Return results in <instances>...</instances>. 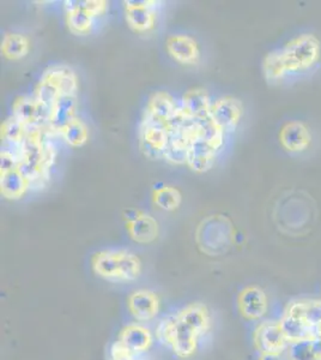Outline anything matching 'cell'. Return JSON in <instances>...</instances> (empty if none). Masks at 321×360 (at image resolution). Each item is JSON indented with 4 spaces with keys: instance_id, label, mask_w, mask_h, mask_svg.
Masks as SVG:
<instances>
[{
    "instance_id": "obj_2",
    "label": "cell",
    "mask_w": 321,
    "mask_h": 360,
    "mask_svg": "<svg viewBox=\"0 0 321 360\" xmlns=\"http://www.w3.org/2000/svg\"><path fill=\"white\" fill-rule=\"evenodd\" d=\"M54 136L47 127L29 130L20 146L18 167L28 180L32 191H40L49 181L58 154L52 141Z\"/></svg>"
},
{
    "instance_id": "obj_24",
    "label": "cell",
    "mask_w": 321,
    "mask_h": 360,
    "mask_svg": "<svg viewBox=\"0 0 321 360\" xmlns=\"http://www.w3.org/2000/svg\"><path fill=\"white\" fill-rule=\"evenodd\" d=\"M1 54L5 59L17 62L27 57L30 51L28 37L22 33H6L1 41Z\"/></svg>"
},
{
    "instance_id": "obj_30",
    "label": "cell",
    "mask_w": 321,
    "mask_h": 360,
    "mask_svg": "<svg viewBox=\"0 0 321 360\" xmlns=\"http://www.w3.org/2000/svg\"><path fill=\"white\" fill-rule=\"evenodd\" d=\"M110 360H151L147 354L137 356L129 351L118 340L110 348Z\"/></svg>"
},
{
    "instance_id": "obj_7",
    "label": "cell",
    "mask_w": 321,
    "mask_h": 360,
    "mask_svg": "<svg viewBox=\"0 0 321 360\" xmlns=\"http://www.w3.org/2000/svg\"><path fill=\"white\" fill-rule=\"evenodd\" d=\"M64 4L66 27L77 37L89 35L98 17L106 15L110 3L106 0H66Z\"/></svg>"
},
{
    "instance_id": "obj_18",
    "label": "cell",
    "mask_w": 321,
    "mask_h": 360,
    "mask_svg": "<svg viewBox=\"0 0 321 360\" xmlns=\"http://www.w3.org/2000/svg\"><path fill=\"white\" fill-rule=\"evenodd\" d=\"M155 334L142 323L127 324L119 333L118 341L131 352L143 356L147 354L155 342Z\"/></svg>"
},
{
    "instance_id": "obj_25",
    "label": "cell",
    "mask_w": 321,
    "mask_h": 360,
    "mask_svg": "<svg viewBox=\"0 0 321 360\" xmlns=\"http://www.w3.org/2000/svg\"><path fill=\"white\" fill-rule=\"evenodd\" d=\"M59 137L70 147H83L89 139V127L83 119L76 117L59 132Z\"/></svg>"
},
{
    "instance_id": "obj_15",
    "label": "cell",
    "mask_w": 321,
    "mask_h": 360,
    "mask_svg": "<svg viewBox=\"0 0 321 360\" xmlns=\"http://www.w3.org/2000/svg\"><path fill=\"white\" fill-rule=\"evenodd\" d=\"M127 309L137 323H148L159 316L161 300L151 290H136L127 298Z\"/></svg>"
},
{
    "instance_id": "obj_6",
    "label": "cell",
    "mask_w": 321,
    "mask_h": 360,
    "mask_svg": "<svg viewBox=\"0 0 321 360\" xmlns=\"http://www.w3.org/2000/svg\"><path fill=\"white\" fill-rule=\"evenodd\" d=\"M78 78L74 70L65 64L48 66L41 76L34 96L51 107L63 95H77Z\"/></svg>"
},
{
    "instance_id": "obj_12",
    "label": "cell",
    "mask_w": 321,
    "mask_h": 360,
    "mask_svg": "<svg viewBox=\"0 0 321 360\" xmlns=\"http://www.w3.org/2000/svg\"><path fill=\"white\" fill-rule=\"evenodd\" d=\"M49 111V107L41 103L34 95H23L13 101L11 115L29 130H34L47 127Z\"/></svg>"
},
{
    "instance_id": "obj_1",
    "label": "cell",
    "mask_w": 321,
    "mask_h": 360,
    "mask_svg": "<svg viewBox=\"0 0 321 360\" xmlns=\"http://www.w3.org/2000/svg\"><path fill=\"white\" fill-rule=\"evenodd\" d=\"M321 66V41L313 33L299 34L270 51L261 63L265 81L273 86H293L313 76Z\"/></svg>"
},
{
    "instance_id": "obj_16",
    "label": "cell",
    "mask_w": 321,
    "mask_h": 360,
    "mask_svg": "<svg viewBox=\"0 0 321 360\" xmlns=\"http://www.w3.org/2000/svg\"><path fill=\"white\" fill-rule=\"evenodd\" d=\"M237 309L246 321L261 322L270 309L268 295L261 287H244L237 295Z\"/></svg>"
},
{
    "instance_id": "obj_19",
    "label": "cell",
    "mask_w": 321,
    "mask_h": 360,
    "mask_svg": "<svg viewBox=\"0 0 321 360\" xmlns=\"http://www.w3.org/2000/svg\"><path fill=\"white\" fill-rule=\"evenodd\" d=\"M77 95H63L51 107L47 129L53 135L59 132L77 115Z\"/></svg>"
},
{
    "instance_id": "obj_5",
    "label": "cell",
    "mask_w": 321,
    "mask_h": 360,
    "mask_svg": "<svg viewBox=\"0 0 321 360\" xmlns=\"http://www.w3.org/2000/svg\"><path fill=\"white\" fill-rule=\"evenodd\" d=\"M154 334L159 344L169 348L180 359H190L195 356L203 338L176 312L163 317L156 326Z\"/></svg>"
},
{
    "instance_id": "obj_31",
    "label": "cell",
    "mask_w": 321,
    "mask_h": 360,
    "mask_svg": "<svg viewBox=\"0 0 321 360\" xmlns=\"http://www.w3.org/2000/svg\"><path fill=\"white\" fill-rule=\"evenodd\" d=\"M281 356H259V360H280Z\"/></svg>"
},
{
    "instance_id": "obj_10",
    "label": "cell",
    "mask_w": 321,
    "mask_h": 360,
    "mask_svg": "<svg viewBox=\"0 0 321 360\" xmlns=\"http://www.w3.org/2000/svg\"><path fill=\"white\" fill-rule=\"evenodd\" d=\"M124 221L131 239L140 245L154 243L159 236V224L150 214L138 208L124 210Z\"/></svg>"
},
{
    "instance_id": "obj_9",
    "label": "cell",
    "mask_w": 321,
    "mask_h": 360,
    "mask_svg": "<svg viewBox=\"0 0 321 360\" xmlns=\"http://www.w3.org/2000/svg\"><path fill=\"white\" fill-rule=\"evenodd\" d=\"M167 143V127L143 113L138 127V146L143 155L149 160L163 159Z\"/></svg>"
},
{
    "instance_id": "obj_17",
    "label": "cell",
    "mask_w": 321,
    "mask_h": 360,
    "mask_svg": "<svg viewBox=\"0 0 321 360\" xmlns=\"http://www.w3.org/2000/svg\"><path fill=\"white\" fill-rule=\"evenodd\" d=\"M171 59L180 65L195 66L200 62V49L195 37L188 34H175L166 42Z\"/></svg>"
},
{
    "instance_id": "obj_26",
    "label": "cell",
    "mask_w": 321,
    "mask_h": 360,
    "mask_svg": "<svg viewBox=\"0 0 321 360\" xmlns=\"http://www.w3.org/2000/svg\"><path fill=\"white\" fill-rule=\"evenodd\" d=\"M29 129L17 120L13 115H10L4 123L1 124V146L20 148L23 143Z\"/></svg>"
},
{
    "instance_id": "obj_14",
    "label": "cell",
    "mask_w": 321,
    "mask_h": 360,
    "mask_svg": "<svg viewBox=\"0 0 321 360\" xmlns=\"http://www.w3.org/2000/svg\"><path fill=\"white\" fill-rule=\"evenodd\" d=\"M244 115V105L234 96H223L217 98L211 106L212 123L221 129L225 135L236 131Z\"/></svg>"
},
{
    "instance_id": "obj_20",
    "label": "cell",
    "mask_w": 321,
    "mask_h": 360,
    "mask_svg": "<svg viewBox=\"0 0 321 360\" xmlns=\"http://www.w3.org/2000/svg\"><path fill=\"white\" fill-rule=\"evenodd\" d=\"M181 108L188 118L195 122L208 120L211 115L212 101L203 88H193L183 94Z\"/></svg>"
},
{
    "instance_id": "obj_23",
    "label": "cell",
    "mask_w": 321,
    "mask_h": 360,
    "mask_svg": "<svg viewBox=\"0 0 321 360\" xmlns=\"http://www.w3.org/2000/svg\"><path fill=\"white\" fill-rule=\"evenodd\" d=\"M29 191L27 178L20 172V167L0 172V193L10 201H18Z\"/></svg>"
},
{
    "instance_id": "obj_22",
    "label": "cell",
    "mask_w": 321,
    "mask_h": 360,
    "mask_svg": "<svg viewBox=\"0 0 321 360\" xmlns=\"http://www.w3.org/2000/svg\"><path fill=\"white\" fill-rule=\"evenodd\" d=\"M179 106L176 100L167 91H156L149 98L144 113L167 127L168 122L178 111Z\"/></svg>"
},
{
    "instance_id": "obj_13",
    "label": "cell",
    "mask_w": 321,
    "mask_h": 360,
    "mask_svg": "<svg viewBox=\"0 0 321 360\" xmlns=\"http://www.w3.org/2000/svg\"><path fill=\"white\" fill-rule=\"evenodd\" d=\"M280 143L290 156H301L308 152L313 143V134L302 120H290L282 127Z\"/></svg>"
},
{
    "instance_id": "obj_4",
    "label": "cell",
    "mask_w": 321,
    "mask_h": 360,
    "mask_svg": "<svg viewBox=\"0 0 321 360\" xmlns=\"http://www.w3.org/2000/svg\"><path fill=\"white\" fill-rule=\"evenodd\" d=\"M91 269L98 278L110 283H136L143 273L140 258L129 249H105L91 258Z\"/></svg>"
},
{
    "instance_id": "obj_28",
    "label": "cell",
    "mask_w": 321,
    "mask_h": 360,
    "mask_svg": "<svg viewBox=\"0 0 321 360\" xmlns=\"http://www.w3.org/2000/svg\"><path fill=\"white\" fill-rule=\"evenodd\" d=\"M198 137L211 144L218 152L223 147L225 134L212 123L211 119H208L204 122H198Z\"/></svg>"
},
{
    "instance_id": "obj_29",
    "label": "cell",
    "mask_w": 321,
    "mask_h": 360,
    "mask_svg": "<svg viewBox=\"0 0 321 360\" xmlns=\"http://www.w3.org/2000/svg\"><path fill=\"white\" fill-rule=\"evenodd\" d=\"M288 353L290 360H321L314 351L313 341L290 345Z\"/></svg>"
},
{
    "instance_id": "obj_27",
    "label": "cell",
    "mask_w": 321,
    "mask_h": 360,
    "mask_svg": "<svg viewBox=\"0 0 321 360\" xmlns=\"http://www.w3.org/2000/svg\"><path fill=\"white\" fill-rule=\"evenodd\" d=\"M152 202L155 205H157L164 212H174L181 205L183 195L180 193L179 188L171 186V185H164L161 188H154Z\"/></svg>"
},
{
    "instance_id": "obj_21",
    "label": "cell",
    "mask_w": 321,
    "mask_h": 360,
    "mask_svg": "<svg viewBox=\"0 0 321 360\" xmlns=\"http://www.w3.org/2000/svg\"><path fill=\"white\" fill-rule=\"evenodd\" d=\"M217 150L200 137L192 139L188 148L186 165L195 173H205L210 171L216 162Z\"/></svg>"
},
{
    "instance_id": "obj_3",
    "label": "cell",
    "mask_w": 321,
    "mask_h": 360,
    "mask_svg": "<svg viewBox=\"0 0 321 360\" xmlns=\"http://www.w3.org/2000/svg\"><path fill=\"white\" fill-rule=\"evenodd\" d=\"M321 319V299L297 298L289 302L280 323L290 345L317 340L315 326Z\"/></svg>"
},
{
    "instance_id": "obj_11",
    "label": "cell",
    "mask_w": 321,
    "mask_h": 360,
    "mask_svg": "<svg viewBox=\"0 0 321 360\" xmlns=\"http://www.w3.org/2000/svg\"><path fill=\"white\" fill-rule=\"evenodd\" d=\"M161 5V1L155 0L124 1L127 25L136 33H149L156 27Z\"/></svg>"
},
{
    "instance_id": "obj_8",
    "label": "cell",
    "mask_w": 321,
    "mask_h": 360,
    "mask_svg": "<svg viewBox=\"0 0 321 360\" xmlns=\"http://www.w3.org/2000/svg\"><path fill=\"white\" fill-rule=\"evenodd\" d=\"M253 344L261 356H281L290 344L285 338L280 319H263L253 330Z\"/></svg>"
}]
</instances>
